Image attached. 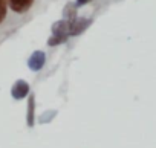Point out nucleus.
<instances>
[{
    "label": "nucleus",
    "mask_w": 156,
    "mask_h": 148,
    "mask_svg": "<svg viewBox=\"0 0 156 148\" xmlns=\"http://www.w3.org/2000/svg\"><path fill=\"white\" fill-rule=\"evenodd\" d=\"M8 5L14 12L23 14L31 9V6L34 5V0H8Z\"/></svg>",
    "instance_id": "nucleus-4"
},
{
    "label": "nucleus",
    "mask_w": 156,
    "mask_h": 148,
    "mask_svg": "<svg viewBox=\"0 0 156 148\" xmlns=\"http://www.w3.org/2000/svg\"><path fill=\"white\" fill-rule=\"evenodd\" d=\"M44 63H46V55H44L43 50H35V52H32V55H31L29 60H28V66H29V69L34 70V72H38V70L44 66Z\"/></svg>",
    "instance_id": "nucleus-2"
},
{
    "label": "nucleus",
    "mask_w": 156,
    "mask_h": 148,
    "mask_svg": "<svg viewBox=\"0 0 156 148\" xmlns=\"http://www.w3.org/2000/svg\"><path fill=\"white\" fill-rule=\"evenodd\" d=\"M89 2H90V0H76V6H83V5H86Z\"/></svg>",
    "instance_id": "nucleus-9"
},
{
    "label": "nucleus",
    "mask_w": 156,
    "mask_h": 148,
    "mask_svg": "<svg viewBox=\"0 0 156 148\" xmlns=\"http://www.w3.org/2000/svg\"><path fill=\"white\" fill-rule=\"evenodd\" d=\"M6 2L5 0H0V25L3 23V20L6 19Z\"/></svg>",
    "instance_id": "nucleus-8"
},
{
    "label": "nucleus",
    "mask_w": 156,
    "mask_h": 148,
    "mask_svg": "<svg viewBox=\"0 0 156 148\" xmlns=\"http://www.w3.org/2000/svg\"><path fill=\"white\" fill-rule=\"evenodd\" d=\"M76 5H72V3H69L66 8H64V20H67V22H73L75 19H76Z\"/></svg>",
    "instance_id": "nucleus-7"
},
{
    "label": "nucleus",
    "mask_w": 156,
    "mask_h": 148,
    "mask_svg": "<svg viewBox=\"0 0 156 148\" xmlns=\"http://www.w3.org/2000/svg\"><path fill=\"white\" fill-rule=\"evenodd\" d=\"M11 95L14 99H23L25 96L29 95V84L25 80H19L14 83L12 89H11Z\"/></svg>",
    "instance_id": "nucleus-3"
},
{
    "label": "nucleus",
    "mask_w": 156,
    "mask_h": 148,
    "mask_svg": "<svg viewBox=\"0 0 156 148\" xmlns=\"http://www.w3.org/2000/svg\"><path fill=\"white\" fill-rule=\"evenodd\" d=\"M52 35L67 38V37H69V22H67V20L55 22V23L52 25Z\"/></svg>",
    "instance_id": "nucleus-5"
},
{
    "label": "nucleus",
    "mask_w": 156,
    "mask_h": 148,
    "mask_svg": "<svg viewBox=\"0 0 156 148\" xmlns=\"http://www.w3.org/2000/svg\"><path fill=\"white\" fill-rule=\"evenodd\" d=\"M34 110H35V98H34V95H29V99H28V116H26L28 127H34V124H35Z\"/></svg>",
    "instance_id": "nucleus-6"
},
{
    "label": "nucleus",
    "mask_w": 156,
    "mask_h": 148,
    "mask_svg": "<svg viewBox=\"0 0 156 148\" xmlns=\"http://www.w3.org/2000/svg\"><path fill=\"white\" fill-rule=\"evenodd\" d=\"M90 23V19H75L73 22H69V35H80L89 28Z\"/></svg>",
    "instance_id": "nucleus-1"
}]
</instances>
